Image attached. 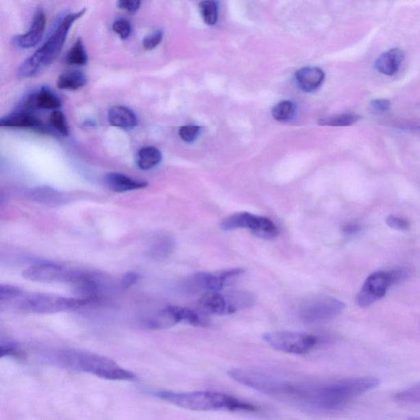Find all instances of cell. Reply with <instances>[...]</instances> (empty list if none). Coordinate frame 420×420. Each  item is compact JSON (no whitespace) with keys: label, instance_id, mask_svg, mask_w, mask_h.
I'll return each mask as SVG.
<instances>
[{"label":"cell","instance_id":"obj_8","mask_svg":"<svg viewBox=\"0 0 420 420\" xmlns=\"http://www.w3.org/2000/svg\"><path fill=\"white\" fill-rule=\"evenodd\" d=\"M346 308L339 299L328 296H317L306 299L298 308V316L302 322L318 324L330 321Z\"/></svg>","mask_w":420,"mask_h":420},{"label":"cell","instance_id":"obj_15","mask_svg":"<svg viewBox=\"0 0 420 420\" xmlns=\"http://www.w3.org/2000/svg\"><path fill=\"white\" fill-rule=\"evenodd\" d=\"M3 127H18L32 129L41 133H51V129L45 126L41 120L27 111L16 112L0 120Z\"/></svg>","mask_w":420,"mask_h":420},{"label":"cell","instance_id":"obj_1","mask_svg":"<svg viewBox=\"0 0 420 420\" xmlns=\"http://www.w3.org/2000/svg\"><path fill=\"white\" fill-rule=\"evenodd\" d=\"M227 374L240 385L305 408L334 411L343 408L346 403L343 389L336 380H297L263 368L232 369Z\"/></svg>","mask_w":420,"mask_h":420},{"label":"cell","instance_id":"obj_18","mask_svg":"<svg viewBox=\"0 0 420 420\" xmlns=\"http://www.w3.org/2000/svg\"><path fill=\"white\" fill-rule=\"evenodd\" d=\"M105 182L108 188L118 193L143 189L148 185L147 182L132 180V178L119 173L107 174L105 177Z\"/></svg>","mask_w":420,"mask_h":420},{"label":"cell","instance_id":"obj_31","mask_svg":"<svg viewBox=\"0 0 420 420\" xmlns=\"http://www.w3.org/2000/svg\"><path fill=\"white\" fill-rule=\"evenodd\" d=\"M23 290L18 286L1 284L0 285V302L3 303L11 301L14 299L23 296Z\"/></svg>","mask_w":420,"mask_h":420},{"label":"cell","instance_id":"obj_13","mask_svg":"<svg viewBox=\"0 0 420 420\" xmlns=\"http://www.w3.org/2000/svg\"><path fill=\"white\" fill-rule=\"evenodd\" d=\"M71 270L55 263H39L25 269L23 276L27 280L40 282H66Z\"/></svg>","mask_w":420,"mask_h":420},{"label":"cell","instance_id":"obj_16","mask_svg":"<svg viewBox=\"0 0 420 420\" xmlns=\"http://www.w3.org/2000/svg\"><path fill=\"white\" fill-rule=\"evenodd\" d=\"M28 109L57 110L62 106L60 99L47 87L29 95L24 102Z\"/></svg>","mask_w":420,"mask_h":420},{"label":"cell","instance_id":"obj_19","mask_svg":"<svg viewBox=\"0 0 420 420\" xmlns=\"http://www.w3.org/2000/svg\"><path fill=\"white\" fill-rule=\"evenodd\" d=\"M325 78L323 71L316 66H306L297 71L296 80L300 88L306 92L317 90Z\"/></svg>","mask_w":420,"mask_h":420},{"label":"cell","instance_id":"obj_32","mask_svg":"<svg viewBox=\"0 0 420 420\" xmlns=\"http://www.w3.org/2000/svg\"><path fill=\"white\" fill-rule=\"evenodd\" d=\"M0 350H1L2 358L5 356H22V351L19 350L18 345L11 340L1 338V341H0Z\"/></svg>","mask_w":420,"mask_h":420},{"label":"cell","instance_id":"obj_24","mask_svg":"<svg viewBox=\"0 0 420 420\" xmlns=\"http://www.w3.org/2000/svg\"><path fill=\"white\" fill-rule=\"evenodd\" d=\"M88 62L86 49L81 39H77L70 51L66 53L65 62L73 66H84Z\"/></svg>","mask_w":420,"mask_h":420},{"label":"cell","instance_id":"obj_5","mask_svg":"<svg viewBox=\"0 0 420 420\" xmlns=\"http://www.w3.org/2000/svg\"><path fill=\"white\" fill-rule=\"evenodd\" d=\"M255 295L245 291L227 293L208 292L199 299L198 307L202 312L214 315H226L248 309L256 303Z\"/></svg>","mask_w":420,"mask_h":420},{"label":"cell","instance_id":"obj_33","mask_svg":"<svg viewBox=\"0 0 420 420\" xmlns=\"http://www.w3.org/2000/svg\"><path fill=\"white\" fill-rule=\"evenodd\" d=\"M113 30L121 37V39L127 40L131 36V23L124 18L117 19L113 24Z\"/></svg>","mask_w":420,"mask_h":420},{"label":"cell","instance_id":"obj_35","mask_svg":"<svg viewBox=\"0 0 420 420\" xmlns=\"http://www.w3.org/2000/svg\"><path fill=\"white\" fill-rule=\"evenodd\" d=\"M199 127L197 126H184L182 127L180 130V136L181 138L186 143H193L198 136Z\"/></svg>","mask_w":420,"mask_h":420},{"label":"cell","instance_id":"obj_23","mask_svg":"<svg viewBox=\"0 0 420 420\" xmlns=\"http://www.w3.org/2000/svg\"><path fill=\"white\" fill-rule=\"evenodd\" d=\"M87 83V78L80 71H70L62 73L58 79L57 86L61 90H76L82 88Z\"/></svg>","mask_w":420,"mask_h":420},{"label":"cell","instance_id":"obj_37","mask_svg":"<svg viewBox=\"0 0 420 420\" xmlns=\"http://www.w3.org/2000/svg\"><path fill=\"white\" fill-rule=\"evenodd\" d=\"M140 278V274L136 272H127L125 273L121 280L120 285L123 289H129L139 282Z\"/></svg>","mask_w":420,"mask_h":420},{"label":"cell","instance_id":"obj_7","mask_svg":"<svg viewBox=\"0 0 420 420\" xmlns=\"http://www.w3.org/2000/svg\"><path fill=\"white\" fill-rule=\"evenodd\" d=\"M411 271L408 269H393L392 271H378L369 275L356 298L357 305L367 308L384 297L394 284L408 280Z\"/></svg>","mask_w":420,"mask_h":420},{"label":"cell","instance_id":"obj_21","mask_svg":"<svg viewBox=\"0 0 420 420\" xmlns=\"http://www.w3.org/2000/svg\"><path fill=\"white\" fill-rule=\"evenodd\" d=\"M168 307L174 319H175L177 324L185 323L197 327H205L207 325L206 320H203L197 312L189 309V308L175 306H170Z\"/></svg>","mask_w":420,"mask_h":420},{"label":"cell","instance_id":"obj_4","mask_svg":"<svg viewBox=\"0 0 420 420\" xmlns=\"http://www.w3.org/2000/svg\"><path fill=\"white\" fill-rule=\"evenodd\" d=\"M56 361L64 367L111 381H132L134 373L119 366L114 360L95 353L80 350H64L56 355Z\"/></svg>","mask_w":420,"mask_h":420},{"label":"cell","instance_id":"obj_9","mask_svg":"<svg viewBox=\"0 0 420 420\" xmlns=\"http://www.w3.org/2000/svg\"><path fill=\"white\" fill-rule=\"evenodd\" d=\"M263 340L274 350L292 355L306 354L318 344L315 336L295 331L265 332Z\"/></svg>","mask_w":420,"mask_h":420},{"label":"cell","instance_id":"obj_11","mask_svg":"<svg viewBox=\"0 0 420 420\" xmlns=\"http://www.w3.org/2000/svg\"><path fill=\"white\" fill-rule=\"evenodd\" d=\"M103 275L88 270L73 269L69 284L73 286L79 298L91 302L97 301L103 286Z\"/></svg>","mask_w":420,"mask_h":420},{"label":"cell","instance_id":"obj_30","mask_svg":"<svg viewBox=\"0 0 420 420\" xmlns=\"http://www.w3.org/2000/svg\"><path fill=\"white\" fill-rule=\"evenodd\" d=\"M49 123L61 135L66 136L69 134V128L64 114L60 110H55L49 117Z\"/></svg>","mask_w":420,"mask_h":420},{"label":"cell","instance_id":"obj_38","mask_svg":"<svg viewBox=\"0 0 420 420\" xmlns=\"http://www.w3.org/2000/svg\"><path fill=\"white\" fill-rule=\"evenodd\" d=\"M141 0H119L118 6L121 10L136 14L140 7Z\"/></svg>","mask_w":420,"mask_h":420},{"label":"cell","instance_id":"obj_12","mask_svg":"<svg viewBox=\"0 0 420 420\" xmlns=\"http://www.w3.org/2000/svg\"><path fill=\"white\" fill-rule=\"evenodd\" d=\"M234 223L236 230L248 228L254 235L264 240L276 238L280 232L271 220L264 217H258L249 213H240L234 215Z\"/></svg>","mask_w":420,"mask_h":420},{"label":"cell","instance_id":"obj_17","mask_svg":"<svg viewBox=\"0 0 420 420\" xmlns=\"http://www.w3.org/2000/svg\"><path fill=\"white\" fill-rule=\"evenodd\" d=\"M405 53L400 49H392L382 53L375 62V68L386 76H393L400 69Z\"/></svg>","mask_w":420,"mask_h":420},{"label":"cell","instance_id":"obj_27","mask_svg":"<svg viewBox=\"0 0 420 420\" xmlns=\"http://www.w3.org/2000/svg\"><path fill=\"white\" fill-rule=\"evenodd\" d=\"M199 7L202 18L206 24L213 26L217 23L219 7L216 0H203Z\"/></svg>","mask_w":420,"mask_h":420},{"label":"cell","instance_id":"obj_25","mask_svg":"<svg viewBox=\"0 0 420 420\" xmlns=\"http://www.w3.org/2000/svg\"><path fill=\"white\" fill-rule=\"evenodd\" d=\"M174 244L172 239L163 238L156 241L153 247L149 249V256L156 260H164L171 255L173 251Z\"/></svg>","mask_w":420,"mask_h":420},{"label":"cell","instance_id":"obj_22","mask_svg":"<svg viewBox=\"0 0 420 420\" xmlns=\"http://www.w3.org/2000/svg\"><path fill=\"white\" fill-rule=\"evenodd\" d=\"M161 160L162 153L160 149L155 147L141 148L137 153V166L145 171L156 167Z\"/></svg>","mask_w":420,"mask_h":420},{"label":"cell","instance_id":"obj_40","mask_svg":"<svg viewBox=\"0 0 420 420\" xmlns=\"http://www.w3.org/2000/svg\"><path fill=\"white\" fill-rule=\"evenodd\" d=\"M360 225H358V224L356 223H348L343 228V234L346 235H352L357 234V232H360Z\"/></svg>","mask_w":420,"mask_h":420},{"label":"cell","instance_id":"obj_6","mask_svg":"<svg viewBox=\"0 0 420 420\" xmlns=\"http://www.w3.org/2000/svg\"><path fill=\"white\" fill-rule=\"evenodd\" d=\"M93 303L82 298H70L45 293H33L18 302V309L27 313L51 314L81 309Z\"/></svg>","mask_w":420,"mask_h":420},{"label":"cell","instance_id":"obj_26","mask_svg":"<svg viewBox=\"0 0 420 420\" xmlns=\"http://www.w3.org/2000/svg\"><path fill=\"white\" fill-rule=\"evenodd\" d=\"M359 115L346 114L334 116V117L319 120V124L328 127H349L358 122Z\"/></svg>","mask_w":420,"mask_h":420},{"label":"cell","instance_id":"obj_29","mask_svg":"<svg viewBox=\"0 0 420 420\" xmlns=\"http://www.w3.org/2000/svg\"><path fill=\"white\" fill-rule=\"evenodd\" d=\"M294 106L290 101H282L273 108V117L280 122L286 121L293 117Z\"/></svg>","mask_w":420,"mask_h":420},{"label":"cell","instance_id":"obj_34","mask_svg":"<svg viewBox=\"0 0 420 420\" xmlns=\"http://www.w3.org/2000/svg\"><path fill=\"white\" fill-rule=\"evenodd\" d=\"M163 37V32L160 30L153 32L151 35L145 37L143 41V48L145 51H152V49H156L161 43Z\"/></svg>","mask_w":420,"mask_h":420},{"label":"cell","instance_id":"obj_14","mask_svg":"<svg viewBox=\"0 0 420 420\" xmlns=\"http://www.w3.org/2000/svg\"><path fill=\"white\" fill-rule=\"evenodd\" d=\"M45 26H47V16H45V12L39 8L35 12L29 31L25 34L15 36L12 39V45L15 47L22 49L35 47L42 39Z\"/></svg>","mask_w":420,"mask_h":420},{"label":"cell","instance_id":"obj_39","mask_svg":"<svg viewBox=\"0 0 420 420\" xmlns=\"http://www.w3.org/2000/svg\"><path fill=\"white\" fill-rule=\"evenodd\" d=\"M371 106L374 110L378 112H386L390 110L391 103L388 99H377L371 102Z\"/></svg>","mask_w":420,"mask_h":420},{"label":"cell","instance_id":"obj_3","mask_svg":"<svg viewBox=\"0 0 420 420\" xmlns=\"http://www.w3.org/2000/svg\"><path fill=\"white\" fill-rule=\"evenodd\" d=\"M85 12L86 10L70 12L62 18L42 47L19 66L18 77L22 79L36 77L51 65L60 55L71 27Z\"/></svg>","mask_w":420,"mask_h":420},{"label":"cell","instance_id":"obj_2","mask_svg":"<svg viewBox=\"0 0 420 420\" xmlns=\"http://www.w3.org/2000/svg\"><path fill=\"white\" fill-rule=\"evenodd\" d=\"M156 397L181 408L195 411H249L256 412V406L241 402L230 395L199 391V392L177 393L173 391H160Z\"/></svg>","mask_w":420,"mask_h":420},{"label":"cell","instance_id":"obj_36","mask_svg":"<svg viewBox=\"0 0 420 420\" xmlns=\"http://www.w3.org/2000/svg\"><path fill=\"white\" fill-rule=\"evenodd\" d=\"M386 223L391 228L398 231L407 230L410 227V223L407 220L393 215L388 216L386 219Z\"/></svg>","mask_w":420,"mask_h":420},{"label":"cell","instance_id":"obj_28","mask_svg":"<svg viewBox=\"0 0 420 420\" xmlns=\"http://www.w3.org/2000/svg\"><path fill=\"white\" fill-rule=\"evenodd\" d=\"M395 401L402 406H420V385L398 393Z\"/></svg>","mask_w":420,"mask_h":420},{"label":"cell","instance_id":"obj_10","mask_svg":"<svg viewBox=\"0 0 420 420\" xmlns=\"http://www.w3.org/2000/svg\"><path fill=\"white\" fill-rule=\"evenodd\" d=\"M244 269L236 268L216 272H198L186 278L184 288L188 292H220L232 280L243 275Z\"/></svg>","mask_w":420,"mask_h":420},{"label":"cell","instance_id":"obj_20","mask_svg":"<svg viewBox=\"0 0 420 420\" xmlns=\"http://www.w3.org/2000/svg\"><path fill=\"white\" fill-rule=\"evenodd\" d=\"M108 118L112 126L119 128H132L138 123L134 112L124 106L112 107Z\"/></svg>","mask_w":420,"mask_h":420}]
</instances>
